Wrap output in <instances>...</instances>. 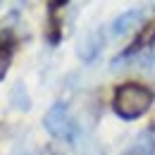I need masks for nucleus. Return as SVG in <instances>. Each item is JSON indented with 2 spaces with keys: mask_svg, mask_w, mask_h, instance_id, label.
Returning a JSON list of instances; mask_svg holds the SVG:
<instances>
[{
  "mask_svg": "<svg viewBox=\"0 0 155 155\" xmlns=\"http://www.w3.org/2000/svg\"><path fill=\"white\" fill-rule=\"evenodd\" d=\"M124 155H155V124L138 131V136L131 141Z\"/></svg>",
  "mask_w": 155,
  "mask_h": 155,
  "instance_id": "nucleus-5",
  "label": "nucleus"
},
{
  "mask_svg": "<svg viewBox=\"0 0 155 155\" xmlns=\"http://www.w3.org/2000/svg\"><path fill=\"white\" fill-rule=\"evenodd\" d=\"M43 127L45 131L55 138H72L74 124L69 119V110L64 103H55L53 107H48V112L43 115Z\"/></svg>",
  "mask_w": 155,
  "mask_h": 155,
  "instance_id": "nucleus-2",
  "label": "nucleus"
},
{
  "mask_svg": "<svg viewBox=\"0 0 155 155\" xmlns=\"http://www.w3.org/2000/svg\"><path fill=\"white\" fill-rule=\"evenodd\" d=\"M15 155H29V153H26V150H17Z\"/></svg>",
  "mask_w": 155,
  "mask_h": 155,
  "instance_id": "nucleus-9",
  "label": "nucleus"
},
{
  "mask_svg": "<svg viewBox=\"0 0 155 155\" xmlns=\"http://www.w3.org/2000/svg\"><path fill=\"white\" fill-rule=\"evenodd\" d=\"M153 91L143 84H122L115 88L112 96V110L122 119H138L141 115H146L153 105Z\"/></svg>",
  "mask_w": 155,
  "mask_h": 155,
  "instance_id": "nucleus-1",
  "label": "nucleus"
},
{
  "mask_svg": "<svg viewBox=\"0 0 155 155\" xmlns=\"http://www.w3.org/2000/svg\"><path fill=\"white\" fill-rule=\"evenodd\" d=\"M105 48V36H103V31L96 29V31H88L84 38L79 41L77 45V55L84 62H91V60H96L100 55V50Z\"/></svg>",
  "mask_w": 155,
  "mask_h": 155,
  "instance_id": "nucleus-3",
  "label": "nucleus"
},
{
  "mask_svg": "<svg viewBox=\"0 0 155 155\" xmlns=\"http://www.w3.org/2000/svg\"><path fill=\"white\" fill-rule=\"evenodd\" d=\"M143 19H146L143 10H129V12L119 15V17L110 24V31H112V36H124V34H129V31H136L138 26H143Z\"/></svg>",
  "mask_w": 155,
  "mask_h": 155,
  "instance_id": "nucleus-4",
  "label": "nucleus"
},
{
  "mask_svg": "<svg viewBox=\"0 0 155 155\" xmlns=\"http://www.w3.org/2000/svg\"><path fill=\"white\" fill-rule=\"evenodd\" d=\"M12 105L17 107V110H29L31 107V98L26 96V91H24V84L17 81L15 84V88H12Z\"/></svg>",
  "mask_w": 155,
  "mask_h": 155,
  "instance_id": "nucleus-7",
  "label": "nucleus"
},
{
  "mask_svg": "<svg viewBox=\"0 0 155 155\" xmlns=\"http://www.w3.org/2000/svg\"><path fill=\"white\" fill-rule=\"evenodd\" d=\"M155 43V21H150V24H146L141 31H138V36H136V41L119 55V60L124 58H131V55H136V53H141V50H150Z\"/></svg>",
  "mask_w": 155,
  "mask_h": 155,
  "instance_id": "nucleus-6",
  "label": "nucleus"
},
{
  "mask_svg": "<svg viewBox=\"0 0 155 155\" xmlns=\"http://www.w3.org/2000/svg\"><path fill=\"white\" fill-rule=\"evenodd\" d=\"M10 62H12V50H10V45H0V79L7 74Z\"/></svg>",
  "mask_w": 155,
  "mask_h": 155,
  "instance_id": "nucleus-8",
  "label": "nucleus"
}]
</instances>
